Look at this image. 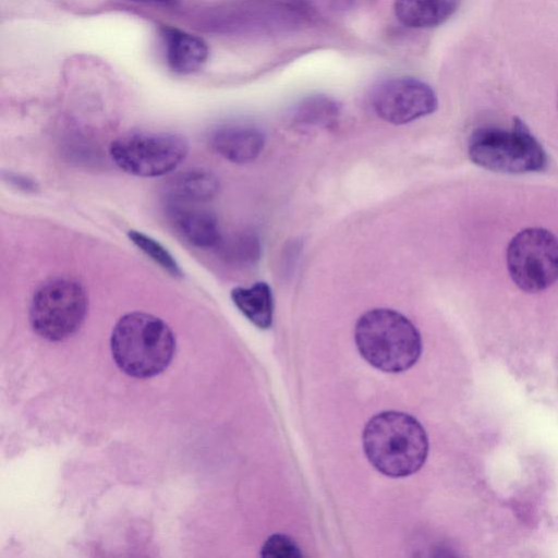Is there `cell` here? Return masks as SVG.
<instances>
[{
	"label": "cell",
	"instance_id": "cell-8",
	"mask_svg": "<svg viewBox=\"0 0 558 558\" xmlns=\"http://www.w3.org/2000/svg\"><path fill=\"white\" fill-rule=\"evenodd\" d=\"M434 89L417 78L393 77L375 87L372 107L376 114L391 124H405L428 116L437 109Z\"/></svg>",
	"mask_w": 558,
	"mask_h": 558
},
{
	"label": "cell",
	"instance_id": "cell-19",
	"mask_svg": "<svg viewBox=\"0 0 558 558\" xmlns=\"http://www.w3.org/2000/svg\"><path fill=\"white\" fill-rule=\"evenodd\" d=\"M134 1H144V2L160 3V4H172L175 2V0H134Z\"/></svg>",
	"mask_w": 558,
	"mask_h": 558
},
{
	"label": "cell",
	"instance_id": "cell-9",
	"mask_svg": "<svg viewBox=\"0 0 558 558\" xmlns=\"http://www.w3.org/2000/svg\"><path fill=\"white\" fill-rule=\"evenodd\" d=\"M195 204L169 201L168 211L171 221L192 245L199 248L217 246L221 235L216 216Z\"/></svg>",
	"mask_w": 558,
	"mask_h": 558
},
{
	"label": "cell",
	"instance_id": "cell-10",
	"mask_svg": "<svg viewBox=\"0 0 558 558\" xmlns=\"http://www.w3.org/2000/svg\"><path fill=\"white\" fill-rule=\"evenodd\" d=\"M160 34L167 63L173 72L195 73L207 62L209 49L202 37L172 26H161Z\"/></svg>",
	"mask_w": 558,
	"mask_h": 558
},
{
	"label": "cell",
	"instance_id": "cell-16",
	"mask_svg": "<svg viewBox=\"0 0 558 558\" xmlns=\"http://www.w3.org/2000/svg\"><path fill=\"white\" fill-rule=\"evenodd\" d=\"M128 236L144 254L171 276H182L181 268L174 257L158 241L136 230H130Z\"/></svg>",
	"mask_w": 558,
	"mask_h": 558
},
{
	"label": "cell",
	"instance_id": "cell-14",
	"mask_svg": "<svg viewBox=\"0 0 558 558\" xmlns=\"http://www.w3.org/2000/svg\"><path fill=\"white\" fill-rule=\"evenodd\" d=\"M231 299L240 312L256 327L267 329L272 323L274 298L270 287L258 281L251 287H236Z\"/></svg>",
	"mask_w": 558,
	"mask_h": 558
},
{
	"label": "cell",
	"instance_id": "cell-4",
	"mask_svg": "<svg viewBox=\"0 0 558 558\" xmlns=\"http://www.w3.org/2000/svg\"><path fill=\"white\" fill-rule=\"evenodd\" d=\"M468 155L478 167L508 174L538 172L547 166L546 151L519 118L510 129H476L469 138Z\"/></svg>",
	"mask_w": 558,
	"mask_h": 558
},
{
	"label": "cell",
	"instance_id": "cell-11",
	"mask_svg": "<svg viewBox=\"0 0 558 558\" xmlns=\"http://www.w3.org/2000/svg\"><path fill=\"white\" fill-rule=\"evenodd\" d=\"M210 145L227 160L244 163L258 157L265 146V135L250 125H225L213 132Z\"/></svg>",
	"mask_w": 558,
	"mask_h": 558
},
{
	"label": "cell",
	"instance_id": "cell-7",
	"mask_svg": "<svg viewBox=\"0 0 558 558\" xmlns=\"http://www.w3.org/2000/svg\"><path fill=\"white\" fill-rule=\"evenodd\" d=\"M186 140L173 133H132L114 140L110 156L124 172L153 178L174 170L186 157Z\"/></svg>",
	"mask_w": 558,
	"mask_h": 558
},
{
	"label": "cell",
	"instance_id": "cell-1",
	"mask_svg": "<svg viewBox=\"0 0 558 558\" xmlns=\"http://www.w3.org/2000/svg\"><path fill=\"white\" fill-rule=\"evenodd\" d=\"M364 452L372 465L391 477L418 471L428 452L425 429L413 416L385 411L373 416L364 427Z\"/></svg>",
	"mask_w": 558,
	"mask_h": 558
},
{
	"label": "cell",
	"instance_id": "cell-12",
	"mask_svg": "<svg viewBox=\"0 0 558 558\" xmlns=\"http://www.w3.org/2000/svg\"><path fill=\"white\" fill-rule=\"evenodd\" d=\"M461 0H396L395 13L405 26L434 27L447 21L459 8Z\"/></svg>",
	"mask_w": 558,
	"mask_h": 558
},
{
	"label": "cell",
	"instance_id": "cell-5",
	"mask_svg": "<svg viewBox=\"0 0 558 558\" xmlns=\"http://www.w3.org/2000/svg\"><path fill=\"white\" fill-rule=\"evenodd\" d=\"M506 263L520 290L544 291L558 281V238L545 228L520 230L507 246Z\"/></svg>",
	"mask_w": 558,
	"mask_h": 558
},
{
	"label": "cell",
	"instance_id": "cell-13",
	"mask_svg": "<svg viewBox=\"0 0 558 558\" xmlns=\"http://www.w3.org/2000/svg\"><path fill=\"white\" fill-rule=\"evenodd\" d=\"M219 190L217 177L204 169H189L178 173L167 183L168 201L202 203L211 199Z\"/></svg>",
	"mask_w": 558,
	"mask_h": 558
},
{
	"label": "cell",
	"instance_id": "cell-2",
	"mask_svg": "<svg viewBox=\"0 0 558 558\" xmlns=\"http://www.w3.org/2000/svg\"><path fill=\"white\" fill-rule=\"evenodd\" d=\"M354 339L364 360L387 373L410 368L422 352L417 328L391 308H373L361 315L355 324Z\"/></svg>",
	"mask_w": 558,
	"mask_h": 558
},
{
	"label": "cell",
	"instance_id": "cell-3",
	"mask_svg": "<svg viewBox=\"0 0 558 558\" xmlns=\"http://www.w3.org/2000/svg\"><path fill=\"white\" fill-rule=\"evenodd\" d=\"M110 344L117 365L136 378L161 373L175 349L170 327L162 319L142 312L129 313L118 320Z\"/></svg>",
	"mask_w": 558,
	"mask_h": 558
},
{
	"label": "cell",
	"instance_id": "cell-6",
	"mask_svg": "<svg viewBox=\"0 0 558 558\" xmlns=\"http://www.w3.org/2000/svg\"><path fill=\"white\" fill-rule=\"evenodd\" d=\"M87 312L84 288L70 279H53L33 295L29 319L33 329L43 338L58 341L73 335Z\"/></svg>",
	"mask_w": 558,
	"mask_h": 558
},
{
	"label": "cell",
	"instance_id": "cell-17",
	"mask_svg": "<svg viewBox=\"0 0 558 558\" xmlns=\"http://www.w3.org/2000/svg\"><path fill=\"white\" fill-rule=\"evenodd\" d=\"M223 256L240 265L254 264L260 253L258 238L253 233H241L226 242L222 246Z\"/></svg>",
	"mask_w": 558,
	"mask_h": 558
},
{
	"label": "cell",
	"instance_id": "cell-18",
	"mask_svg": "<svg viewBox=\"0 0 558 558\" xmlns=\"http://www.w3.org/2000/svg\"><path fill=\"white\" fill-rule=\"evenodd\" d=\"M262 556L266 558H298L302 556V553L289 536L274 534L265 541Z\"/></svg>",
	"mask_w": 558,
	"mask_h": 558
},
{
	"label": "cell",
	"instance_id": "cell-15",
	"mask_svg": "<svg viewBox=\"0 0 558 558\" xmlns=\"http://www.w3.org/2000/svg\"><path fill=\"white\" fill-rule=\"evenodd\" d=\"M340 108L336 101L324 96L310 97L295 108L293 121L301 126L327 128L337 121Z\"/></svg>",
	"mask_w": 558,
	"mask_h": 558
}]
</instances>
